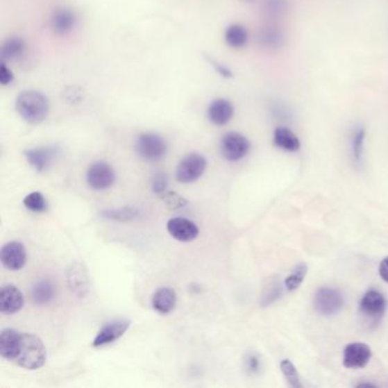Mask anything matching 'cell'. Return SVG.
Here are the masks:
<instances>
[{
	"instance_id": "cell-7",
	"label": "cell",
	"mask_w": 388,
	"mask_h": 388,
	"mask_svg": "<svg viewBox=\"0 0 388 388\" xmlns=\"http://www.w3.org/2000/svg\"><path fill=\"white\" fill-rule=\"evenodd\" d=\"M117 176L113 167L104 161L92 163L87 171V183L94 190H106L115 183Z\"/></svg>"
},
{
	"instance_id": "cell-23",
	"label": "cell",
	"mask_w": 388,
	"mask_h": 388,
	"mask_svg": "<svg viewBox=\"0 0 388 388\" xmlns=\"http://www.w3.org/2000/svg\"><path fill=\"white\" fill-rule=\"evenodd\" d=\"M26 51V44L22 38L10 37L1 46V60L3 62L19 60Z\"/></svg>"
},
{
	"instance_id": "cell-10",
	"label": "cell",
	"mask_w": 388,
	"mask_h": 388,
	"mask_svg": "<svg viewBox=\"0 0 388 388\" xmlns=\"http://www.w3.org/2000/svg\"><path fill=\"white\" fill-rule=\"evenodd\" d=\"M131 322L126 319L113 320L101 327V330L96 335L95 339L92 341V346L101 347L105 345L112 344L117 341L119 338L126 334V330L130 328Z\"/></svg>"
},
{
	"instance_id": "cell-28",
	"label": "cell",
	"mask_w": 388,
	"mask_h": 388,
	"mask_svg": "<svg viewBox=\"0 0 388 388\" xmlns=\"http://www.w3.org/2000/svg\"><path fill=\"white\" fill-rule=\"evenodd\" d=\"M288 8V0H263V10L270 17L284 15Z\"/></svg>"
},
{
	"instance_id": "cell-38",
	"label": "cell",
	"mask_w": 388,
	"mask_h": 388,
	"mask_svg": "<svg viewBox=\"0 0 388 388\" xmlns=\"http://www.w3.org/2000/svg\"><path fill=\"white\" fill-rule=\"evenodd\" d=\"M244 3H253V1H255V0H242Z\"/></svg>"
},
{
	"instance_id": "cell-36",
	"label": "cell",
	"mask_w": 388,
	"mask_h": 388,
	"mask_svg": "<svg viewBox=\"0 0 388 388\" xmlns=\"http://www.w3.org/2000/svg\"><path fill=\"white\" fill-rule=\"evenodd\" d=\"M379 275L386 282H388V258H385L380 262V265H379Z\"/></svg>"
},
{
	"instance_id": "cell-6",
	"label": "cell",
	"mask_w": 388,
	"mask_h": 388,
	"mask_svg": "<svg viewBox=\"0 0 388 388\" xmlns=\"http://www.w3.org/2000/svg\"><path fill=\"white\" fill-rule=\"evenodd\" d=\"M251 149V142L239 133H228L220 142L222 156L230 162H237L245 158Z\"/></svg>"
},
{
	"instance_id": "cell-19",
	"label": "cell",
	"mask_w": 388,
	"mask_h": 388,
	"mask_svg": "<svg viewBox=\"0 0 388 388\" xmlns=\"http://www.w3.org/2000/svg\"><path fill=\"white\" fill-rule=\"evenodd\" d=\"M177 304V293L170 287H162L155 292L152 305L155 311L161 314L172 312Z\"/></svg>"
},
{
	"instance_id": "cell-13",
	"label": "cell",
	"mask_w": 388,
	"mask_h": 388,
	"mask_svg": "<svg viewBox=\"0 0 388 388\" xmlns=\"http://www.w3.org/2000/svg\"><path fill=\"white\" fill-rule=\"evenodd\" d=\"M24 296L22 292L14 285H5L0 292V312L3 314H15L22 310Z\"/></svg>"
},
{
	"instance_id": "cell-26",
	"label": "cell",
	"mask_w": 388,
	"mask_h": 388,
	"mask_svg": "<svg viewBox=\"0 0 388 388\" xmlns=\"http://www.w3.org/2000/svg\"><path fill=\"white\" fill-rule=\"evenodd\" d=\"M23 204L28 211L35 212V213H42L47 210V201L44 199V196L39 192H33V193L26 195L23 199Z\"/></svg>"
},
{
	"instance_id": "cell-14",
	"label": "cell",
	"mask_w": 388,
	"mask_h": 388,
	"mask_svg": "<svg viewBox=\"0 0 388 388\" xmlns=\"http://www.w3.org/2000/svg\"><path fill=\"white\" fill-rule=\"evenodd\" d=\"M78 23L76 14L67 7H58L51 16V28L57 35H67Z\"/></svg>"
},
{
	"instance_id": "cell-37",
	"label": "cell",
	"mask_w": 388,
	"mask_h": 388,
	"mask_svg": "<svg viewBox=\"0 0 388 388\" xmlns=\"http://www.w3.org/2000/svg\"><path fill=\"white\" fill-rule=\"evenodd\" d=\"M357 387H375V385H373V384H368V382H362V384H359Z\"/></svg>"
},
{
	"instance_id": "cell-18",
	"label": "cell",
	"mask_w": 388,
	"mask_h": 388,
	"mask_svg": "<svg viewBox=\"0 0 388 388\" xmlns=\"http://www.w3.org/2000/svg\"><path fill=\"white\" fill-rule=\"evenodd\" d=\"M258 40L260 44L268 49H279L285 44V33L279 26L273 23H268L259 30Z\"/></svg>"
},
{
	"instance_id": "cell-2",
	"label": "cell",
	"mask_w": 388,
	"mask_h": 388,
	"mask_svg": "<svg viewBox=\"0 0 388 388\" xmlns=\"http://www.w3.org/2000/svg\"><path fill=\"white\" fill-rule=\"evenodd\" d=\"M47 360V351L42 339L33 334H22L19 354L14 362L21 368L37 370Z\"/></svg>"
},
{
	"instance_id": "cell-8",
	"label": "cell",
	"mask_w": 388,
	"mask_h": 388,
	"mask_svg": "<svg viewBox=\"0 0 388 388\" xmlns=\"http://www.w3.org/2000/svg\"><path fill=\"white\" fill-rule=\"evenodd\" d=\"M60 152V149L57 146H42V147L26 149L24 156L28 165L35 170L44 172L53 165L55 160L58 158Z\"/></svg>"
},
{
	"instance_id": "cell-9",
	"label": "cell",
	"mask_w": 388,
	"mask_h": 388,
	"mask_svg": "<svg viewBox=\"0 0 388 388\" xmlns=\"http://www.w3.org/2000/svg\"><path fill=\"white\" fill-rule=\"evenodd\" d=\"M0 260L5 268L10 271H19L26 263V247L19 242L5 244L0 252Z\"/></svg>"
},
{
	"instance_id": "cell-22",
	"label": "cell",
	"mask_w": 388,
	"mask_h": 388,
	"mask_svg": "<svg viewBox=\"0 0 388 388\" xmlns=\"http://www.w3.org/2000/svg\"><path fill=\"white\" fill-rule=\"evenodd\" d=\"M56 296V287L53 281L44 279L37 282L32 288V300L38 305H47Z\"/></svg>"
},
{
	"instance_id": "cell-12",
	"label": "cell",
	"mask_w": 388,
	"mask_h": 388,
	"mask_svg": "<svg viewBox=\"0 0 388 388\" xmlns=\"http://www.w3.org/2000/svg\"><path fill=\"white\" fill-rule=\"evenodd\" d=\"M167 229L174 239L183 243L193 242L199 235V227L186 218L171 219L167 222Z\"/></svg>"
},
{
	"instance_id": "cell-25",
	"label": "cell",
	"mask_w": 388,
	"mask_h": 388,
	"mask_svg": "<svg viewBox=\"0 0 388 388\" xmlns=\"http://www.w3.org/2000/svg\"><path fill=\"white\" fill-rule=\"evenodd\" d=\"M138 214V210L131 208V206L113 208V210H105V211L101 212V217L103 218L115 220V221H130L133 219H136Z\"/></svg>"
},
{
	"instance_id": "cell-34",
	"label": "cell",
	"mask_w": 388,
	"mask_h": 388,
	"mask_svg": "<svg viewBox=\"0 0 388 388\" xmlns=\"http://www.w3.org/2000/svg\"><path fill=\"white\" fill-rule=\"evenodd\" d=\"M14 81V73L10 67H7L6 63L3 62L0 67V83L3 85H8Z\"/></svg>"
},
{
	"instance_id": "cell-3",
	"label": "cell",
	"mask_w": 388,
	"mask_h": 388,
	"mask_svg": "<svg viewBox=\"0 0 388 388\" xmlns=\"http://www.w3.org/2000/svg\"><path fill=\"white\" fill-rule=\"evenodd\" d=\"M137 154L147 162H158L167 154V145L165 139L158 133H142L137 138Z\"/></svg>"
},
{
	"instance_id": "cell-16",
	"label": "cell",
	"mask_w": 388,
	"mask_h": 388,
	"mask_svg": "<svg viewBox=\"0 0 388 388\" xmlns=\"http://www.w3.org/2000/svg\"><path fill=\"white\" fill-rule=\"evenodd\" d=\"M386 300L382 293L369 291L364 294L360 302V311L363 316L377 320L385 313Z\"/></svg>"
},
{
	"instance_id": "cell-1",
	"label": "cell",
	"mask_w": 388,
	"mask_h": 388,
	"mask_svg": "<svg viewBox=\"0 0 388 388\" xmlns=\"http://www.w3.org/2000/svg\"><path fill=\"white\" fill-rule=\"evenodd\" d=\"M16 111L28 124H40L49 114V101L42 92L24 90L16 98Z\"/></svg>"
},
{
	"instance_id": "cell-33",
	"label": "cell",
	"mask_w": 388,
	"mask_h": 388,
	"mask_svg": "<svg viewBox=\"0 0 388 388\" xmlns=\"http://www.w3.org/2000/svg\"><path fill=\"white\" fill-rule=\"evenodd\" d=\"M208 63L211 64L212 67H214L217 73L220 76H223L226 79H230L234 76V73L229 67H226L223 64L219 63L218 60H213V58H208Z\"/></svg>"
},
{
	"instance_id": "cell-27",
	"label": "cell",
	"mask_w": 388,
	"mask_h": 388,
	"mask_svg": "<svg viewBox=\"0 0 388 388\" xmlns=\"http://www.w3.org/2000/svg\"><path fill=\"white\" fill-rule=\"evenodd\" d=\"M306 273H307V265L304 264V263L297 265L296 269L286 278V281H285V285H286L288 291H296L297 288L300 287L301 284L303 282Z\"/></svg>"
},
{
	"instance_id": "cell-35",
	"label": "cell",
	"mask_w": 388,
	"mask_h": 388,
	"mask_svg": "<svg viewBox=\"0 0 388 388\" xmlns=\"http://www.w3.org/2000/svg\"><path fill=\"white\" fill-rule=\"evenodd\" d=\"M246 368L250 373H258L260 369L259 357H256V355H248L246 357Z\"/></svg>"
},
{
	"instance_id": "cell-17",
	"label": "cell",
	"mask_w": 388,
	"mask_h": 388,
	"mask_svg": "<svg viewBox=\"0 0 388 388\" xmlns=\"http://www.w3.org/2000/svg\"><path fill=\"white\" fill-rule=\"evenodd\" d=\"M22 334L15 329H3L0 334V354L3 359L15 361L19 354V345H21Z\"/></svg>"
},
{
	"instance_id": "cell-11",
	"label": "cell",
	"mask_w": 388,
	"mask_h": 388,
	"mask_svg": "<svg viewBox=\"0 0 388 388\" xmlns=\"http://www.w3.org/2000/svg\"><path fill=\"white\" fill-rule=\"evenodd\" d=\"M373 352L369 345L364 343H352L345 347L343 363L348 369H359L370 362Z\"/></svg>"
},
{
	"instance_id": "cell-15",
	"label": "cell",
	"mask_w": 388,
	"mask_h": 388,
	"mask_svg": "<svg viewBox=\"0 0 388 388\" xmlns=\"http://www.w3.org/2000/svg\"><path fill=\"white\" fill-rule=\"evenodd\" d=\"M206 114L211 124L218 126H226L234 117V105L226 98H218L210 104Z\"/></svg>"
},
{
	"instance_id": "cell-30",
	"label": "cell",
	"mask_w": 388,
	"mask_h": 388,
	"mask_svg": "<svg viewBox=\"0 0 388 388\" xmlns=\"http://www.w3.org/2000/svg\"><path fill=\"white\" fill-rule=\"evenodd\" d=\"M364 139H366V129L357 128L352 139V149H353L354 160L360 162L362 160L363 149H364Z\"/></svg>"
},
{
	"instance_id": "cell-31",
	"label": "cell",
	"mask_w": 388,
	"mask_h": 388,
	"mask_svg": "<svg viewBox=\"0 0 388 388\" xmlns=\"http://www.w3.org/2000/svg\"><path fill=\"white\" fill-rule=\"evenodd\" d=\"M167 185H169V180H167V174H163V172H158V174H155L152 180V188L154 193H165Z\"/></svg>"
},
{
	"instance_id": "cell-4",
	"label": "cell",
	"mask_w": 388,
	"mask_h": 388,
	"mask_svg": "<svg viewBox=\"0 0 388 388\" xmlns=\"http://www.w3.org/2000/svg\"><path fill=\"white\" fill-rule=\"evenodd\" d=\"M208 161L199 153H190L179 162L176 178L181 183H192L199 180L205 172Z\"/></svg>"
},
{
	"instance_id": "cell-32",
	"label": "cell",
	"mask_w": 388,
	"mask_h": 388,
	"mask_svg": "<svg viewBox=\"0 0 388 388\" xmlns=\"http://www.w3.org/2000/svg\"><path fill=\"white\" fill-rule=\"evenodd\" d=\"M163 201L167 203V205L174 208H183V205L187 203L186 199L181 197L180 195H178L177 193H172V192L163 193Z\"/></svg>"
},
{
	"instance_id": "cell-20",
	"label": "cell",
	"mask_w": 388,
	"mask_h": 388,
	"mask_svg": "<svg viewBox=\"0 0 388 388\" xmlns=\"http://www.w3.org/2000/svg\"><path fill=\"white\" fill-rule=\"evenodd\" d=\"M273 142L278 149L285 152H297L301 149L300 139L286 126H279L275 130Z\"/></svg>"
},
{
	"instance_id": "cell-5",
	"label": "cell",
	"mask_w": 388,
	"mask_h": 388,
	"mask_svg": "<svg viewBox=\"0 0 388 388\" xmlns=\"http://www.w3.org/2000/svg\"><path fill=\"white\" fill-rule=\"evenodd\" d=\"M317 312L323 317L337 314L344 305V297L335 288L323 287L317 292L313 300Z\"/></svg>"
},
{
	"instance_id": "cell-24",
	"label": "cell",
	"mask_w": 388,
	"mask_h": 388,
	"mask_svg": "<svg viewBox=\"0 0 388 388\" xmlns=\"http://www.w3.org/2000/svg\"><path fill=\"white\" fill-rule=\"evenodd\" d=\"M224 40L231 48L239 49L248 42V32L245 26L240 24H231L226 28Z\"/></svg>"
},
{
	"instance_id": "cell-21",
	"label": "cell",
	"mask_w": 388,
	"mask_h": 388,
	"mask_svg": "<svg viewBox=\"0 0 388 388\" xmlns=\"http://www.w3.org/2000/svg\"><path fill=\"white\" fill-rule=\"evenodd\" d=\"M69 285L78 296H85L88 292L87 272L80 263H74L69 270Z\"/></svg>"
},
{
	"instance_id": "cell-29",
	"label": "cell",
	"mask_w": 388,
	"mask_h": 388,
	"mask_svg": "<svg viewBox=\"0 0 388 388\" xmlns=\"http://www.w3.org/2000/svg\"><path fill=\"white\" fill-rule=\"evenodd\" d=\"M280 369L284 373L285 378L292 387L301 388L302 384L300 382V376L297 373L296 368L289 360H282L280 363Z\"/></svg>"
}]
</instances>
